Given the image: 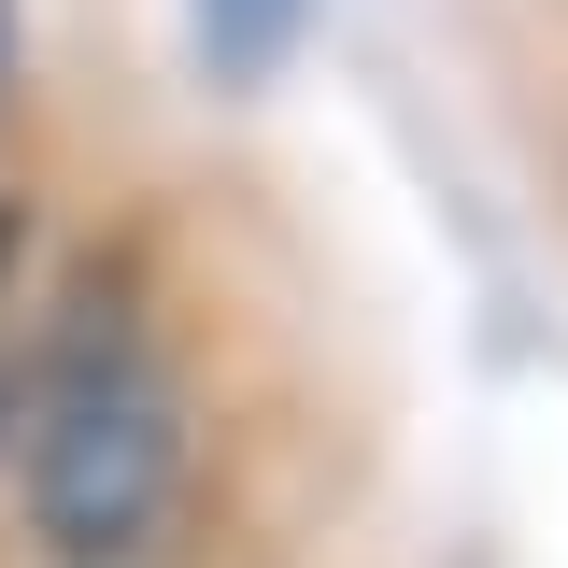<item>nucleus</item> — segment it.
Wrapping results in <instances>:
<instances>
[{"mask_svg": "<svg viewBox=\"0 0 568 568\" xmlns=\"http://www.w3.org/2000/svg\"><path fill=\"white\" fill-rule=\"evenodd\" d=\"M185 29H200L213 85H271L298 58V29H313V0H185Z\"/></svg>", "mask_w": 568, "mask_h": 568, "instance_id": "obj_2", "label": "nucleus"}, {"mask_svg": "<svg viewBox=\"0 0 568 568\" xmlns=\"http://www.w3.org/2000/svg\"><path fill=\"white\" fill-rule=\"evenodd\" d=\"M0 85H14V0H0Z\"/></svg>", "mask_w": 568, "mask_h": 568, "instance_id": "obj_3", "label": "nucleus"}, {"mask_svg": "<svg viewBox=\"0 0 568 568\" xmlns=\"http://www.w3.org/2000/svg\"><path fill=\"white\" fill-rule=\"evenodd\" d=\"M171 497H185V384L129 327H71L29 426V540L58 568H129L156 555Z\"/></svg>", "mask_w": 568, "mask_h": 568, "instance_id": "obj_1", "label": "nucleus"}]
</instances>
